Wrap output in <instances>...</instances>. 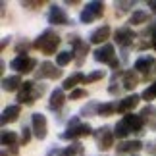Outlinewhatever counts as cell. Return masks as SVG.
<instances>
[{
	"label": "cell",
	"instance_id": "cell-13",
	"mask_svg": "<svg viewBox=\"0 0 156 156\" xmlns=\"http://www.w3.org/2000/svg\"><path fill=\"white\" fill-rule=\"evenodd\" d=\"M139 97L137 94H133V97H127V98H123L122 102H118L116 104V110L118 112H127V110H131V108H135L137 104H139Z\"/></svg>",
	"mask_w": 156,
	"mask_h": 156
},
{
	"label": "cell",
	"instance_id": "cell-6",
	"mask_svg": "<svg viewBox=\"0 0 156 156\" xmlns=\"http://www.w3.org/2000/svg\"><path fill=\"white\" fill-rule=\"evenodd\" d=\"M94 54V60L97 62H102V64H110L112 60H114V46L112 44H104V46H100V48H97L93 52Z\"/></svg>",
	"mask_w": 156,
	"mask_h": 156
},
{
	"label": "cell",
	"instance_id": "cell-22",
	"mask_svg": "<svg viewBox=\"0 0 156 156\" xmlns=\"http://www.w3.org/2000/svg\"><path fill=\"white\" fill-rule=\"evenodd\" d=\"M85 8L91 12L94 17H98V16H102V14H104V4H102V2H89Z\"/></svg>",
	"mask_w": 156,
	"mask_h": 156
},
{
	"label": "cell",
	"instance_id": "cell-20",
	"mask_svg": "<svg viewBox=\"0 0 156 156\" xmlns=\"http://www.w3.org/2000/svg\"><path fill=\"white\" fill-rule=\"evenodd\" d=\"M81 152H83V147L79 145V143H71L69 147L64 148L60 156H77V154H81Z\"/></svg>",
	"mask_w": 156,
	"mask_h": 156
},
{
	"label": "cell",
	"instance_id": "cell-3",
	"mask_svg": "<svg viewBox=\"0 0 156 156\" xmlns=\"http://www.w3.org/2000/svg\"><path fill=\"white\" fill-rule=\"evenodd\" d=\"M31 123H33L35 137H37V139H44V137H46V131H48V127H46V118L43 116V114H33Z\"/></svg>",
	"mask_w": 156,
	"mask_h": 156
},
{
	"label": "cell",
	"instance_id": "cell-35",
	"mask_svg": "<svg viewBox=\"0 0 156 156\" xmlns=\"http://www.w3.org/2000/svg\"><path fill=\"white\" fill-rule=\"evenodd\" d=\"M148 8H152V10L156 12V2H148Z\"/></svg>",
	"mask_w": 156,
	"mask_h": 156
},
{
	"label": "cell",
	"instance_id": "cell-15",
	"mask_svg": "<svg viewBox=\"0 0 156 156\" xmlns=\"http://www.w3.org/2000/svg\"><path fill=\"white\" fill-rule=\"evenodd\" d=\"M20 85H23L21 79H20V75H12V77H4L2 79V87H4V91H16Z\"/></svg>",
	"mask_w": 156,
	"mask_h": 156
},
{
	"label": "cell",
	"instance_id": "cell-11",
	"mask_svg": "<svg viewBox=\"0 0 156 156\" xmlns=\"http://www.w3.org/2000/svg\"><path fill=\"white\" fill-rule=\"evenodd\" d=\"M108 35H110V27H108V25H102V27L94 29V31L91 33L89 41H91V43H94V44H100V43H104V41L108 39Z\"/></svg>",
	"mask_w": 156,
	"mask_h": 156
},
{
	"label": "cell",
	"instance_id": "cell-14",
	"mask_svg": "<svg viewBox=\"0 0 156 156\" xmlns=\"http://www.w3.org/2000/svg\"><path fill=\"white\" fill-rule=\"evenodd\" d=\"M77 83H85V75L81 73V71H77V73H73L71 77H68V79L64 81V85H62V89L64 91H71Z\"/></svg>",
	"mask_w": 156,
	"mask_h": 156
},
{
	"label": "cell",
	"instance_id": "cell-28",
	"mask_svg": "<svg viewBox=\"0 0 156 156\" xmlns=\"http://www.w3.org/2000/svg\"><path fill=\"white\" fill-rule=\"evenodd\" d=\"M143 98H145V100H152V98H156V83H154V85H151L145 93H143Z\"/></svg>",
	"mask_w": 156,
	"mask_h": 156
},
{
	"label": "cell",
	"instance_id": "cell-26",
	"mask_svg": "<svg viewBox=\"0 0 156 156\" xmlns=\"http://www.w3.org/2000/svg\"><path fill=\"white\" fill-rule=\"evenodd\" d=\"M16 139H17V137H16V133H14V131H2V145H4V147H8V145H14V143H16Z\"/></svg>",
	"mask_w": 156,
	"mask_h": 156
},
{
	"label": "cell",
	"instance_id": "cell-23",
	"mask_svg": "<svg viewBox=\"0 0 156 156\" xmlns=\"http://www.w3.org/2000/svg\"><path fill=\"white\" fill-rule=\"evenodd\" d=\"M147 20H148V14H147V12H143V10H137V12H133V16H131V23H133V25L145 23Z\"/></svg>",
	"mask_w": 156,
	"mask_h": 156
},
{
	"label": "cell",
	"instance_id": "cell-16",
	"mask_svg": "<svg viewBox=\"0 0 156 156\" xmlns=\"http://www.w3.org/2000/svg\"><path fill=\"white\" fill-rule=\"evenodd\" d=\"M17 116H20V106H8V108L2 112V123L16 122Z\"/></svg>",
	"mask_w": 156,
	"mask_h": 156
},
{
	"label": "cell",
	"instance_id": "cell-10",
	"mask_svg": "<svg viewBox=\"0 0 156 156\" xmlns=\"http://www.w3.org/2000/svg\"><path fill=\"white\" fill-rule=\"evenodd\" d=\"M29 62H31V58H27V56H16V58L10 62V68L16 69V71H20V73H27Z\"/></svg>",
	"mask_w": 156,
	"mask_h": 156
},
{
	"label": "cell",
	"instance_id": "cell-2",
	"mask_svg": "<svg viewBox=\"0 0 156 156\" xmlns=\"http://www.w3.org/2000/svg\"><path fill=\"white\" fill-rule=\"evenodd\" d=\"M97 143H98V148L100 151H108V148H112V143H114V135L110 127H100L97 129Z\"/></svg>",
	"mask_w": 156,
	"mask_h": 156
},
{
	"label": "cell",
	"instance_id": "cell-34",
	"mask_svg": "<svg viewBox=\"0 0 156 156\" xmlns=\"http://www.w3.org/2000/svg\"><path fill=\"white\" fill-rule=\"evenodd\" d=\"M110 66H112V68H118V60H116V58H114V60H112V62H110Z\"/></svg>",
	"mask_w": 156,
	"mask_h": 156
},
{
	"label": "cell",
	"instance_id": "cell-21",
	"mask_svg": "<svg viewBox=\"0 0 156 156\" xmlns=\"http://www.w3.org/2000/svg\"><path fill=\"white\" fill-rule=\"evenodd\" d=\"M129 131H131V127H129V125L122 119L119 123H116V131H114V135L119 137V139H125V137L129 135Z\"/></svg>",
	"mask_w": 156,
	"mask_h": 156
},
{
	"label": "cell",
	"instance_id": "cell-31",
	"mask_svg": "<svg viewBox=\"0 0 156 156\" xmlns=\"http://www.w3.org/2000/svg\"><path fill=\"white\" fill-rule=\"evenodd\" d=\"M85 97H87V91H83V89H75V91H71V100L85 98Z\"/></svg>",
	"mask_w": 156,
	"mask_h": 156
},
{
	"label": "cell",
	"instance_id": "cell-30",
	"mask_svg": "<svg viewBox=\"0 0 156 156\" xmlns=\"http://www.w3.org/2000/svg\"><path fill=\"white\" fill-rule=\"evenodd\" d=\"M154 116H156V108H152V106H145V108H143L141 118H154Z\"/></svg>",
	"mask_w": 156,
	"mask_h": 156
},
{
	"label": "cell",
	"instance_id": "cell-1",
	"mask_svg": "<svg viewBox=\"0 0 156 156\" xmlns=\"http://www.w3.org/2000/svg\"><path fill=\"white\" fill-rule=\"evenodd\" d=\"M58 44H60V37L54 31H50V29H46V31L35 41V48H41L44 54H52L58 48Z\"/></svg>",
	"mask_w": 156,
	"mask_h": 156
},
{
	"label": "cell",
	"instance_id": "cell-24",
	"mask_svg": "<svg viewBox=\"0 0 156 156\" xmlns=\"http://www.w3.org/2000/svg\"><path fill=\"white\" fill-rule=\"evenodd\" d=\"M71 58H73L71 52H60V54H56V64L60 66V68H62V66H68L71 62Z\"/></svg>",
	"mask_w": 156,
	"mask_h": 156
},
{
	"label": "cell",
	"instance_id": "cell-12",
	"mask_svg": "<svg viewBox=\"0 0 156 156\" xmlns=\"http://www.w3.org/2000/svg\"><path fill=\"white\" fill-rule=\"evenodd\" d=\"M143 148L141 141H125L122 145H118V154H125V152H137Z\"/></svg>",
	"mask_w": 156,
	"mask_h": 156
},
{
	"label": "cell",
	"instance_id": "cell-5",
	"mask_svg": "<svg viewBox=\"0 0 156 156\" xmlns=\"http://www.w3.org/2000/svg\"><path fill=\"white\" fill-rule=\"evenodd\" d=\"M48 23H54V25H68L69 20H68V16H66L64 8L52 6L50 12H48Z\"/></svg>",
	"mask_w": 156,
	"mask_h": 156
},
{
	"label": "cell",
	"instance_id": "cell-9",
	"mask_svg": "<svg viewBox=\"0 0 156 156\" xmlns=\"http://www.w3.org/2000/svg\"><path fill=\"white\" fill-rule=\"evenodd\" d=\"M64 102H66L64 89H54V91H52V94H50V102H48L50 110H60V108L64 106Z\"/></svg>",
	"mask_w": 156,
	"mask_h": 156
},
{
	"label": "cell",
	"instance_id": "cell-32",
	"mask_svg": "<svg viewBox=\"0 0 156 156\" xmlns=\"http://www.w3.org/2000/svg\"><path fill=\"white\" fill-rule=\"evenodd\" d=\"M21 131H23V133H21V143H23V145H27L29 139H31V129H29V127H23Z\"/></svg>",
	"mask_w": 156,
	"mask_h": 156
},
{
	"label": "cell",
	"instance_id": "cell-19",
	"mask_svg": "<svg viewBox=\"0 0 156 156\" xmlns=\"http://www.w3.org/2000/svg\"><path fill=\"white\" fill-rule=\"evenodd\" d=\"M152 64H154V58H151V56H143V58H139V60L135 62V69H137V71H147Z\"/></svg>",
	"mask_w": 156,
	"mask_h": 156
},
{
	"label": "cell",
	"instance_id": "cell-29",
	"mask_svg": "<svg viewBox=\"0 0 156 156\" xmlns=\"http://www.w3.org/2000/svg\"><path fill=\"white\" fill-rule=\"evenodd\" d=\"M79 20H81V23H91L93 20H94V16L89 12L87 8H83V12H81V16H79Z\"/></svg>",
	"mask_w": 156,
	"mask_h": 156
},
{
	"label": "cell",
	"instance_id": "cell-36",
	"mask_svg": "<svg viewBox=\"0 0 156 156\" xmlns=\"http://www.w3.org/2000/svg\"><path fill=\"white\" fill-rule=\"evenodd\" d=\"M152 46H154V50H156V37H154V41H152Z\"/></svg>",
	"mask_w": 156,
	"mask_h": 156
},
{
	"label": "cell",
	"instance_id": "cell-18",
	"mask_svg": "<svg viewBox=\"0 0 156 156\" xmlns=\"http://www.w3.org/2000/svg\"><path fill=\"white\" fill-rule=\"evenodd\" d=\"M137 83H139L137 73H133V71H125V73H123V87L125 89H135Z\"/></svg>",
	"mask_w": 156,
	"mask_h": 156
},
{
	"label": "cell",
	"instance_id": "cell-25",
	"mask_svg": "<svg viewBox=\"0 0 156 156\" xmlns=\"http://www.w3.org/2000/svg\"><path fill=\"white\" fill-rule=\"evenodd\" d=\"M116 112V104H98V116H110Z\"/></svg>",
	"mask_w": 156,
	"mask_h": 156
},
{
	"label": "cell",
	"instance_id": "cell-33",
	"mask_svg": "<svg viewBox=\"0 0 156 156\" xmlns=\"http://www.w3.org/2000/svg\"><path fill=\"white\" fill-rule=\"evenodd\" d=\"M75 52L79 54V56H85V54L89 52V44L87 43H81L79 46H75Z\"/></svg>",
	"mask_w": 156,
	"mask_h": 156
},
{
	"label": "cell",
	"instance_id": "cell-4",
	"mask_svg": "<svg viewBox=\"0 0 156 156\" xmlns=\"http://www.w3.org/2000/svg\"><path fill=\"white\" fill-rule=\"evenodd\" d=\"M91 125L89 123H83V125H77V127H69L66 133L60 135V139L64 141H69V139H75V137H83V135H91Z\"/></svg>",
	"mask_w": 156,
	"mask_h": 156
},
{
	"label": "cell",
	"instance_id": "cell-8",
	"mask_svg": "<svg viewBox=\"0 0 156 156\" xmlns=\"http://www.w3.org/2000/svg\"><path fill=\"white\" fill-rule=\"evenodd\" d=\"M62 75V71L56 69V66L50 64V62H43L41 64V71L37 73V77L41 79V77H50V79H56V77Z\"/></svg>",
	"mask_w": 156,
	"mask_h": 156
},
{
	"label": "cell",
	"instance_id": "cell-17",
	"mask_svg": "<svg viewBox=\"0 0 156 156\" xmlns=\"http://www.w3.org/2000/svg\"><path fill=\"white\" fill-rule=\"evenodd\" d=\"M123 122L131 127V131H139L143 127V118L141 116H135V114H127V116L123 118Z\"/></svg>",
	"mask_w": 156,
	"mask_h": 156
},
{
	"label": "cell",
	"instance_id": "cell-27",
	"mask_svg": "<svg viewBox=\"0 0 156 156\" xmlns=\"http://www.w3.org/2000/svg\"><path fill=\"white\" fill-rule=\"evenodd\" d=\"M104 75H106V71H104V69L93 71V73H89V75L85 77V83H93V81H97V79H100V77H104Z\"/></svg>",
	"mask_w": 156,
	"mask_h": 156
},
{
	"label": "cell",
	"instance_id": "cell-7",
	"mask_svg": "<svg viewBox=\"0 0 156 156\" xmlns=\"http://www.w3.org/2000/svg\"><path fill=\"white\" fill-rule=\"evenodd\" d=\"M133 39H135V33L131 31V27H119L116 31V43L122 46H127Z\"/></svg>",
	"mask_w": 156,
	"mask_h": 156
}]
</instances>
